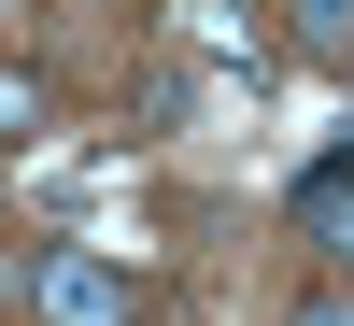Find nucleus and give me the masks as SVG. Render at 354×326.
<instances>
[{
  "label": "nucleus",
  "instance_id": "nucleus-4",
  "mask_svg": "<svg viewBox=\"0 0 354 326\" xmlns=\"http://www.w3.org/2000/svg\"><path fill=\"white\" fill-rule=\"evenodd\" d=\"M43 114H57V85L28 57H0V142H43Z\"/></svg>",
  "mask_w": 354,
  "mask_h": 326
},
{
  "label": "nucleus",
  "instance_id": "nucleus-2",
  "mask_svg": "<svg viewBox=\"0 0 354 326\" xmlns=\"http://www.w3.org/2000/svg\"><path fill=\"white\" fill-rule=\"evenodd\" d=\"M298 227L326 255H354V156H326V170H298Z\"/></svg>",
  "mask_w": 354,
  "mask_h": 326
},
{
  "label": "nucleus",
  "instance_id": "nucleus-5",
  "mask_svg": "<svg viewBox=\"0 0 354 326\" xmlns=\"http://www.w3.org/2000/svg\"><path fill=\"white\" fill-rule=\"evenodd\" d=\"M28 284H43V255H28V242H15V227H0V312H15V298H28Z\"/></svg>",
  "mask_w": 354,
  "mask_h": 326
},
{
  "label": "nucleus",
  "instance_id": "nucleus-6",
  "mask_svg": "<svg viewBox=\"0 0 354 326\" xmlns=\"http://www.w3.org/2000/svg\"><path fill=\"white\" fill-rule=\"evenodd\" d=\"M298 326H354V298H312V312H298Z\"/></svg>",
  "mask_w": 354,
  "mask_h": 326
},
{
  "label": "nucleus",
  "instance_id": "nucleus-3",
  "mask_svg": "<svg viewBox=\"0 0 354 326\" xmlns=\"http://www.w3.org/2000/svg\"><path fill=\"white\" fill-rule=\"evenodd\" d=\"M283 28H298L312 71H354V0H283Z\"/></svg>",
  "mask_w": 354,
  "mask_h": 326
},
{
  "label": "nucleus",
  "instance_id": "nucleus-1",
  "mask_svg": "<svg viewBox=\"0 0 354 326\" xmlns=\"http://www.w3.org/2000/svg\"><path fill=\"white\" fill-rule=\"evenodd\" d=\"M28 312H43V326H128V312H142V284H128V255L57 242V255H43V284H28Z\"/></svg>",
  "mask_w": 354,
  "mask_h": 326
}]
</instances>
